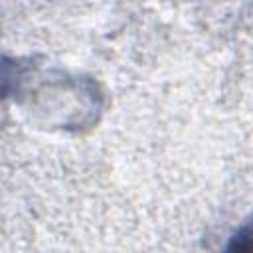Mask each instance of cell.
I'll use <instances>...</instances> for the list:
<instances>
[]
</instances>
